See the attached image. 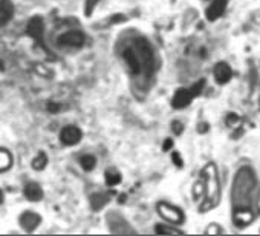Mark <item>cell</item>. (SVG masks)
Returning <instances> with one entry per match:
<instances>
[{"mask_svg": "<svg viewBox=\"0 0 260 236\" xmlns=\"http://www.w3.org/2000/svg\"><path fill=\"white\" fill-rule=\"evenodd\" d=\"M116 51L130 78L143 87L152 81L156 72V54L144 36L137 33L121 36Z\"/></svg>", "mask_w": 260, "mask_h": 236, "instance_id": "cell-1", "label": "cell"}, {"mask_svg": "<svg viewBox=\"0 0 260 236\" xmlns=\"http://www.w3.org/2000/svg\"><path fill=\"white\" fill-rule=\"evenodd\" d=\"M257 186V173L252 166L243 164L236 170L230 190L231 219L236 227H248L255 219Z\"/></svg>", "mask_w": 260, "mask_h": 236, "instance_id": "cell-2", "label": "cell"}, {"mask_svg": "<svg viewBox=\"0 0 260 236\" xmlns=\"http://www.w3.org/2000/svg\"><path fill=\"white\" fill-rule=\"evenodd\" d=\"M201 178H202V192L205 193V202H207L204 210L213 209L220 201V180L216 164L214 163L205 164V167L201 170Z\"/></svg>", "mask_w": 260, "mask_h": 236, "instance_id": "cell-3", "label": "cell"}, {"mask_svg": "<svg viewBox=\"0 0 260 236\" xmlns=\"http://www.w3.org/2000/svg\"><path fill=\"white\" fill-rule=\"evenodd\" d=\"M204 84H205V80H201V81L191 84L190 87H179V89H176V92L172 97L173 109H184L188 104H191L193 100L198 98L202 94Z\"/></svg>", "mask_w": 260, "mask_h": 236, "instance_id": "cell-4", "label": "cell"}, {"mask_svg": "<svg viewBox=\"0 0 260 236\" xmlns=\"http://www.w3.org/2000/svg\"><path fill=\"white\" fill-rule=\"evenodd\" d=\"M156 212L158 215L169 224H173V225H182L185 222V213L181 207L172 204V202H167V201H159L156 202Z\"/></svg>", "mask_w": 260, "mask_h": 236, "instance_id": "cell-5", "label": "cell"}, {"mask_svg": "<svg viewBox=\"0 0 260 236\" xmlns=\"http://www.w3.org/2000/svg\"><path fill=\"white\" fill-rule=\"evenodd\" d=\"M84 43H86V36L77 29L66 31L57 39V45L60 48H81L84 46Z\"/></svg>", "mask_w": 260, "mask_h": 236, "instance_id": "cell-6", "label": "cell"}, {"mask_svg": "<svg viewBox=\"0 0 260 236\" xmlns=\"http://www.w3.org/2000/svg\"><path fill=\"white\" fill-rule=\"evenodd\" d=\"M26 34L37 42L39 45H43V39H45V20L40 16H34L28 25H26Z\"/></svg>", "mask_w": 260, "mask_h": 236, "instance_id": "cell-7", "label": "cell"}, {"mask_svg": "<svg viewBox=\"0 0 260 236\" xmlns=\"http://www.w3.org/2000/svg\"><path fill=\"white\" fill-rule=\"evenodd\" d=\"M58 138H60V143H63L64 146H77L83 138V131L78 126L69 125L60 131Z\"/></svg>", "mask_w": 260, "mask_h": 236, "instance_id": "cell-8", "label": "cell"}, {"mask_svg": "<svg viewBox=\"0 0 260 236\" xmlns=\"http://www.w3.org/2000/svg\"><path fill=\"white\" fill-rule=\"evenodd\" d=\"M19 224H20V227H22L25 231L31 233V231H34V230H37V228L40 227V224H42V216H40L39 213L32 212V210H26V212L20 213V216H19Z\"/></svg>", "mask_w": 260, "mask_h": 236, "instance_id": "cell-9", "label": "cell"}, {"mask_svg": "<svg viewBox=\"0 0 260 236\" xmlns=\"http://www.w3.org/2000/svg\"><path fill=\"white\" fill-rule=\"evenodd\" d=\"M213 77L217 84L223 86V84L230 83V80L233 78V68L226 62H217L213 66Z\"/></svg>", "mask_w": 260, "mask_h": 236, "instance_id": "cell-10", "label": "cell"}, {"mask_svg": "<svg viewBox=\"0 0 260 236\" xmlns=\"http://www.w3.org/2000/svg\"><path fill=\"white\" fill-rule=\"evenodd\" d=\"M228 7V0H211V4L205 10V17L208 22H214L223 16Z\"/></svg>", "mask_w": 260, "mask_h": 236, "instance_id": "cell-11", "label": "cell"}, {"mask_svg": "<svg viewBox=\"0 0 260 236\" xmlns=\"http://www.w3.org/2000/svg\"><path fill=\"white\" fill-rule=\"evenodd\" d=\"M112 196H113V192H110V190H106V192L103 190V192H95V193H92L90 198H89L90 209H92L93 212L103 210V209L110 202Z\"/></svg>", "mask_w": 260, "mask_h": 236, "instance_id": "cell-12", "label": "cell"}, {"mask_svg": "<svg viewBox=\"0 0 260 236\" xmlns=\"http://www.w3.org/2000/svg\"><path fill=\"white\" fill-rule=\"evenodd\" d=\"M23 195L28 201L31 202H39L43 199V189L39 183H28L25 187H23Z\"/></svg>", "mask_w": 260, "mask_h": 236, "instance_id": "cell-13", "label": "cell"}, {"mask_svg": "<svg viewBox=\"0 0 260 236\" xmlns=\"http://www.w3.org/2000/svg\"><path fill=\"white\" fill-rule=\"evenodd\" d=\"M14 16V5L11 0H0V28L8 25Z\"/></svg>", "mask_w": 260, "mask_h": 236, "instance_id": "cell-14", "label": "cell"}, {"mask_svg": "<svg viewBox=\"0 0 260 236\" xmlns=\"http://www.w3.org/2000/svg\"><path fill=\"white\" fill-rule=\"evenodd\" d=\"M14 158L13 154L5 149V148H0V172H7L13 167Z\"/></svg>", "mask_w": 260, "mask_h": 236, "instance_id": "cell-15", "label": "cell"}, {"mask_svg": "<svg viewBox=\"0 0 260 236\" xmlns=\"http://www.w3.org/2000/svg\"><path fill=\"white\" fill-rule=\"evenodd\" d=\"M121 180H122L121 173H119L116 169H113V167H110V169H107V170L104 172V183H106L107 187H115V186H118V184L121 183Z\"/></svg>", "mask_w": 260, "mask_h": 236, "instance_id": "cell-16", "label": "cell"}, {"mask_svg": "<svg viewBox=\"0 0 260 236\" xmlns=\"http://www.w3.org/2000/svg\"><path fill=\"white\" fill-rule=\"evenodd\" d=\"M48 163H49V158H48L46 152H43V151H42V152H39V154L32 158L31 166H32V169H34V170L40 172V170H45V169H46Z\"/></svg>", "mask_w": 260, "mask_h": 236, "instance_id": "cell-17", "label": "cell"}, {"mask_svg": "<svg viewBox=\"0 0 260 236\" xmlns=\"http://www.w3.org/2000/svg\"><path fill=\"white\" fill-rule=\"evenodd\" d=\"M155 233H159V234H178V233H184V230H181L178 225H173V224H158L155 227Z\"/></svg>", "mask_w": 260, "mask_h": 236, "instance_id": "cell-18", "label": "cell"}, {"mask_svg": "<svg viewBox=\"0 0 260 236\" xmlns=\"http://www.w3.org/2000/svg\"><path fill=\"white\" fill-rule=\"evenodd\" d=\"M80 166L83 167V170H86V172H90V170H93L95 169V166H96V158L93 157V155H83L81 158H80Z\"/></svg>", "mask_w": 260, "mask_h": 236, "instance_id": "cell-19", "label": "cell"}, {"mask_svg": "<svg viewBox=\"0 0 260 236\" xmlns=\"http://www.w3.org/2000/svg\"><path fill=\"white\" fill-rule=\"evenodd\" d=\"M100 0H84V16L90 17L95 11V8L98 7Z\"/></svg>", "mask_w": 260, "mask_h": 236, "instance_id": "cell-20", "label": "cell"}, {"mask_svg": "<svg viewBox=\"0 0 260 236\" xmlns=\"http://www.w3.org/2000/svg\"><path fill=\"white\" fill-rule=\"evenodd\" d=\"M46 109H48L49 113H58L60 109H61V104L57 103V101H48L46 103Z\"/></svg>", "mask_w": 260, "mask_h": 236, "instance_id": "cell-21", "label": "cell"}, {"mask_svg": "<svg viewBox=\"0 0 260 236\" xmlns=\"http://www.w3.org/2000/svg\"><path fill=\"white\" fill-rule=\"evenodd\" d=\"M217 225H219L217 222L210 224V227L205 230V233H223V228H220V227H217Z\"/></svg>", "mask_w": 260, "mask_h": 236, "instance_id": "cell-22", "label": "cell"}, {"mask_svg": "<svg viewBox=\"0 0 260 236\" xmlns=\"http://www.w3.org/2000/svg\"><path fill=\"white\" fill-rule=\"evenodd\" d=\"M255 213L260 215V184L257 186V193H255Z\"/></svg>", "mask_w": 260, "mask_h": 236, "instance_id": "cell-23", "label": "cell"}, {"mask_svg": "<svg viewBox=\"0 0 260 236\" xmlns=\"http://www.w3.org/2000/svg\"><path fill=\"white\" fill-rule=\"evenodd\" d=\"M4 199H5V193H4V190H0V204L4 202Z\"/></svg>", "mask_w": 260, "mask_h": 236, "instance_id": "cell-24", "label": "cell"}, {"mask_svg": "<svg viewBox=\"0 0 260 236\" xmlns=\"http://www.w3.org/2000/svg\"><path fill=\"white\" fill-rule=\"evenodd\" d=\"M4 69H5V65H4L2 60H0V71H4Z\"/></svg>", "mask_w": 260, "mask_h": 236, "instance_id": "cell-25", "label": "cell"}, {"mask_svg": "<svg viewBox=\"0 0 260 236\" xmlns=\"http://www.w3.org/2000/svg\"><path fill=\"white\" fill-rule=\"evenodd\" d=\"M258 109H260V97H258Z\"/></svg>", "mask_w": 260, "mask_h": 236, "instance_id": "cell-26", "label": "cell"}]
</instances>
